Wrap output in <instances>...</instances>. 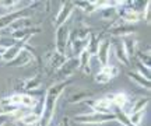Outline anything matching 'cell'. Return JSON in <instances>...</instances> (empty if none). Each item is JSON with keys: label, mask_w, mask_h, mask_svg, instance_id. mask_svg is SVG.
Returning a JSON list of instances; mask_svg holds the SVG:
<instances>
[{"label": "cell", "mask_w": 151, "mask_h": 126, "mask_svg": "<svg viewBox=\"0 0 151 126\" xmlns=\"http://www.w3.org/2000/svg\"><path fill=\"white\" fill-rule=\"evenodd\" d=\"M69 83H70V80L59 81V83H56V84H52V86L48 88V91L45 94L42 112H41V115H39V125L41 126L50 125V122H52V119H53V116H55L58 99L60 98V94L65 91V88L67 87Z\"/></svg>", "instance_id": "6da1fadb"}, {"label": "cell", "mask_w": 151, "mask_h": 126, "mask_svg": "<svg viewBox=\"0 0 151 126\" xmlns=\"http://www.w3.org/2000/svg\"><path fill=\"white\" fill-rule=\"evenodd\" d=\"M115 121L113 114H97V112H91V114H83V115H77L74 118L73 123H81V125H101V123H106V122Z\"/></svg>", "instance_id": "7a4b0ae2"}, {"label": "cell", "mask_w": 151, "mask_h": 126, "mask_svg": "<svg viewBox=\"0 0 151 126\" xmlns=\"http://www.w3.org/2000/svg\"><path fill=\"white\" fill-rule=\"evenodd\" d=\"M32 14L34 10L31 9V6H27V7H22L20 10L10 11L4 16H0V30L7 28L11 22L18 20V18H29V17H32Z\"/></svg>", "instance_id": "3957f363"}, {"label": "cell", "mask_w": 151, "mask_h": 126, "mask_svg": "<svg viewBox=\"0 0 151 126\" xmlns=\"http://www.w3.org/2000/svg\"><path fill=\"white\" fill-rule=\"evenodd\" d=\"M69 37H70V30L67 25H60L56 28V32H55V48L56 52L60 55H65L66 53V48L69 46Z\"/></svg>", "instance_id": "277c9868"}, {"label": "cell", "mask_w": 151, "mask_h": 126, "mask_svg": "<svg viewBox=\"0 0 151 126\" xmlns=\"http://www.w3.org/2000/svg\"><path fill=\"white\" fill-rule=\"evenodd\" d=\"M78 69V60H77V58H71L69 60H66L60 69L56 70L55 73V80L59 83V81H66L67 80V77H70L76 70Z\"/></svg>", "instance_id": "5b68a950"}, {"label": "cell", "mask_w": 151, "mask_h": 126, "mask_svg": "<svg viewBox=\"0 0 151 126\" xmlns=\"http://www.w3.org/2000/svg\"><path fill=\"white\" fill-rule=\"evenodd\" d=\"M42 31L41 28L38 27H29V28H22V30H17V31H13L10 34V38L16 42V44L24 45L28 42V39L31 38L35 34H39Z\"/></svg>", "instance_id": "8992f818"}, {"label": "cell", "mask_w": 151, "mask_h": 126, "mask_svg": "<svg viewBox=\"0 0 151 126\" xmlns=\"http://www.w3.org/2000/svg\"><path fill=\"white\" fill-rule=\"evenodd\" d=\"M74 9L76 7H74V4H73V1H65V3H62V7H60L59 13H58V16L55 18V25H56V28L60 27V25H65L66 21L71 17Z\"/></svg>", "instance_id": "52a82bcc"}, {"label": "cell", "mask_w": 151, "mask_h": 126, "mask_svg": "<svg viewBox=\"0 0 151 126\" xmlns=\"http://www.w3.org/2000/svg\"><path fill=\"white\" fill-rule=\"evenodd\" d=\"M101 67L102 66L109 65V58H111V39H102L99 41V46H98V52L95 55Z\"/></svg>", "instance_id": "ba28073f"}, {"label": "cell", "mask_w": 151, "mask_h": 126, "mask_svg": "<svg viewBox=\"0 0 151 126\" xmlns=\"http://www.w3.org/2000/svg\"><path fill=\"white\" fill-rule=\"evenodd\" d=\"M34 62V58L29 55V52L22 48L21 52L13 59V60L7 62V63H0V65H4V66H9V67H22V66H27L28 63Z\"/></svg>", "instance_id": "9c48e42d"}, {"label": "cell", "mask_w": 151, "mask_h": 126, "mask_svg": "<svg viewBox=\"0 0 151 126\" xmlns=\"http://www.w3.org/2000/svg\"><path fill=\"white\" fill-rule=\"evenodd\" d=\"M66 62V55H60L56 50L53 52H49L46 55V69L49 71L52 70H58L62 67V65Z\"/></svg>", "instance_id": "30bf717a"}, {"label": "cell", "mask_w": 151, "mask_h": 126, "mask_svg": "<svg viewBox=\"0 0 151 126\" xmlns=\"http://www.w3.org/2000/svg\"><path fill=\"white\" fill-rule=\"evenodd\" d=\"M111 49H112L115 58H116L122 65L129 66V58H127L126 52H124V48H123L122 41H111Z\"/></svg>", "instance_id": "8fae6325"}, {"label": "cell", "mask_w": 151, "mask_h": 126, "mask_svg": "<svg viewBox=\"0 0 151 126\" xmlns=\"http://www.w3.org/2000/svg\"><path fill=\"white\" fill-rule=\"evenodd\" d=\"M112 101L108 99L106 97L98 98L92 102V112L97 114H112Z\"/></svg>", "instance_id": "7c38bea8"}, {"label": "cell", "mask_w": 151, "mask_h": 126, "mask_svg": "<svg viewBox=\"0 0 151 126\" xmlns=\"http://www.w3.org/2000/svg\"><path fill=\"white\" fill-rule=\"evenodd\" d=\"M136 30L132 25H129V24H124V25H115V27L109 28L108 30V34L109 35H112V37H115V38H118V37H127V35H133V32H134Z\"/></svg>", "instance_id": "4fadbf2b"}, {"label": "cell", "mask_w": 151, "mask_h": 126, "mask_svg": "<svg viewBox=\"0 0 151 126\" xmlns=\"http://www.w3.org/2000/svg\"><path fill=\"white\" fill-rule=\"evenodd\" d=\"M122 44H123V48H124V52L127 58H133L136 55V50H137V39L133 37V35H127V37H123L122 38Z\"/></svg>", "instance_id": "5bb4252c"}, {"label": "cell", "mask_w": 151, "mask_h": 126, "mask_svg": "<svg viewBox=\"0 0 151 126\" xmlns=\"http://www.w3.org/2000/svg\"><path fill=\"white\" fill-rule=\"evenodd\" d=\"M92 95H94V91H91V90H86V88H83V90H78L77 93L71 94L70 98H69V104H78V102H81V101H86V99L91 98Z\"/></svg>", "instance_id": "9a60e30c"}, {"label": "cell", "mask_w": 151, "mask_h": 126, "mask_svg": "<svg viewBox=\"0 0 151 126\" xmlns=\"http://www.w3.org/2000/svg\"><path fill=\"white\" fill-rule=\"evenodd\" d=\"M39 123V114L37 112H27L21 119L16 121V125H24V126H35Z\"/></svg>", "instance_id": "2e32d148"}, {"label": "cell", "mask_w": 151, "mask_h": 126, "mask_svg": "<svg viewBox=\"0 0 151 126\" xmlns=\"http://www.w3.org/2000/svg\"><path fill=\"white\" fill-rule=\"evenodd\" d=\"M21 49H22V45H20V44H14L13 46L7 48L6 52L3 53V56H1V63H7V62L13 60V59L21 52Z\"/></svg>", "instance_id": "e0dca14e"}, {"label": "cell", "mask_w": 151, "mask_h": 126, "mask_svg": "<svg viewBox=\"0 0 151 126\" xmlns=\"http://www.w3.org/2000/svg\"><path fill=\"white\" fill-rule=\"evenodd\" d=\"M42 84V73H38L34 77L28 78L27 81L22 84V87L25 88L27 91H34V90H38Z\"/></svg>", "instance_id": "ac0fdd59"}, {"label": "cell", "mask_w": 151, "mask_h": 126, "mask_svg": "<svg viewBox=\"0 0 151 126\" xmlns=\"http://www.w3.org/2000/svg\"><path fill=\"white\" fill-rule=\"evenodd\" d=\"M127 77H129L133 83L139 84L140 87H144L147 91H150V80L144 78V77L141 76V74H139L137 71H129V73H127Z\"/></svg>", "instance_id": "d6986e66"}, {"label": "cell", "mask_w": 151, "mask_h": 126, "mask_svg": "<svg viewBox=\"0 0 151 126\" xmlns=\"http://www.w3.org/2000/svg\"><path fill=\"white\" fill-rule=\"evenodd\" d=\"M29 27H32V20H31V18H18V20H16V21L11 22L7 28L13 32V31H17V30L29 28Z\"/></svg>", "instance_id": "ffe728a7"}, {"label": "cell", "mask_w": 151, "mask_h": 126, "mask_svg": "<svg viewBox=\"0 0 151 126\" xmlns=\"http://www.w3.org/2000/svg\"><path fill=\"white\" fill-rule=\"evenodd\" d=\"M99 37H97L95 34H91L90 38H88V44H87V48L86 49L90 52L91 56H95L98 52V46H99Z\"/></svg>", "instance_id": "44dd1931"}, {"label": "cell", "mask_w": 151, "mask_h": 126, "mask_svg": "<svg viewBox=\"0 0 151 126\" xmlns=\"http://www.w3.org/2000/svg\"><path fill=\"white\" fill-rule=\"evenodd\" d=\"M148 104H150V97H148V95L137 98L136 102L133 104V107H132V109H130V114H134V112H139V111L147 109Z\"/></svg>", "instance_id": "7402d4cb"}, {"label": "cell", "mask_w": 151, "mask_h": 126, "mask_svg": "<svg viewBox=\"0 0 151 126\" xmlns=\"http://www.w3.org/2000/svg\"><path fill=\"white\" fill-rule=\"evenodd\" d=\"M77 60H78V69L80 70H84L87 67H90V63H91V55L87 49H84L80 55L77 56Z\"/></svg>", "instance_id": "603a6c76"}, {"label": "cell", "mask_w": 151, "mask_h": 126, "mask_svg": "<svg viewBox=\"0 0 151 126\" xmlns=\"http://www.w3.org/2000/svg\"><path fill=\"white\" fill-rule=\"evenodd\" d=\"M112 105L118 109H122L123 107L127 105V94L126 93H116L113 94V99H112Z\"/></svg>", "instance_id": "cb8c5ba5"}, {"label": "cell", "mask_w": 151, "mask_h": 126, "mask_svg": "<svg viewBox=\"0 0 151 126\" xmlns=\"http://www.w3.org/2000/svg\"><path fill=\"white\" fill-rule=\"evenodd\" d=\"M112 114H113V116H115V121H118L122 126H133L129 121V115H127L126 112H123L122 109L115 108V111H112Z\"/></svg>", "instance_id": "d4e9b609"}, {"label": "cell", "mask_w": 151, "mask_h": 126, "mask_svg": "<svg viewBox=\"0 0 151 126\" xmlns=\"http://www.w3.org/2000/svg\"><path fill=\"white\" fill-rule=\"evenodd\" d=\"M38 105V101L29 94H21V107L27 109H34Z\"/></svg>", "instance_id": "484cf974"}, {"label": "cell", "mask_w": 151, "mask_h": 126, "mask_svg": "<svg viewBox=\"0 0 151 126\" xmlns=\"http://www.w3.org/2000/svg\"><path fill=\"white\" fill-rule=\"evenodd\" d=\"M144 116H146V109L134 112V114H130L129 115V121L133 126H140L141 122L144 121Z\"/></svg>", "instance_id": "4316f807"}, {"label": "cell", "mask_w": 151, "mask_h": 126, "mask_svg": "<svg viewBox=\"0 0 151 126\" xmlns=\"http://www.w3.org/2000/svg\"><path fill=\"white\" fill-rule=\"evenodd\" d=\"M115 17H118V9L116 7H106L101 10V18L104 20H112Z\"/></svg>", "instance_id": "83f0119b"}, {"label": "cell", "mask_w": 151, "mask_h": 126, "mask_svg": "<svg viewBox=\"0 0 151 126\" xmlns=\"http://www.w3.org/2000/svg\"><path fill=\"white\" fill-rule=\"evenodd\" d=\"M7 101H9V105H13V107H21V94H11L7 97Z\"/></svg>", "instance_id": "f1b7e54d"}, {"label": "cell", "mask_w": 151, "mask_h": 126, "mask_svg": "<svg viewBox=\"0 0 151 126\" xmlns=\"http://www.w3.org/2000/svg\"><path fill=\"white\" fill-rule=\"evenodd\" d=\"M136 55H137V58L140 59V63L141 65H144L146 67H150V52L147 50L146 53L144 52H136Z\"/></svg>", "instance_id": "f546056e"}, {"label": "cell", "mask_w": 151, "mask_h": 126, "mask_svg": "<svg viewBox=\"0 0 151 126\" xmlns=\"http://www.w3.org/2000/svg\"><path fill=\"white\" fill-rule=\"evenodd\" d=\"M136 67H137V73L141 74V76L147 78V80H150V67H146L144 65H141L140 62H136Z\"/></svg>", "instance_id": "4dcf8cb0"}, {"label": "cell", "mask_w": 151, "mask_h": 126, "mask_svg": "<svg viewBox=\"0 0 151 126\" xmlns=\"http://www.w3.org/2000/svg\"><path fill=\"white\" fill-rule=\"evenodd\" d=\"M94 78H95V81L99 83V84H106V83H109L111 80H112V78L108 76V74H105V73H102V71H99V70L95 73Z\"/></svg>", "instance_id": "1f68e13d"}, {"label": "cell", "mask_w": 151, "mask_h": 126, "mask_svg": "<svg viewBox=\"0 0 151 126\" xmlns=\"http://www.w3.org/2000/svg\"><path fill=\"white\" fill-rule=\"evenodd\" d=\"M17 4H20V1H17V0H1V1H0V7L10 9V10H13V11H16L14 9L17 7Z\"/></svg>", "instance_id": "d6a6232c"}, {"label": "cell", "mask_w": 151, "mask_h": 126, "mask_svg": "<svg viewBox=\"0 0 151 126\" xmlns=\"http://www.w3.org/2000/svg\"><path fill=\"white\" fill-rule=\"evenodd\" d=\"M9 118L10 116H6V115H0V126H4L7 122H9Z\"/></svg>", "instance_id": "836d02e7"}, {"label": "cell", "mask_w": 151, "mask_h": 126, "mask_svg": "<svg viewBox=\"0 0 151 126\" xmlns=\"http://www.w3.org/2000/svg\"><path fill=\"white\" fill-rule=\"evenodd\" d=\"M0 63H1V56H0Z\"/></svg>", "instance_id": "e575fe53"}, {"label": "cell", "mask_w": 151, "mask_h": 126, "mask_svg": "<svg viewBox=\"0 0 151 126\" xmlns=\"http://www.w3.org/2000/svg\"><path fill=\"white\" fill-rule=\"evenodd\" d=\"M11 126H17V125H14V123H13V125H11Z\"/></svg>", "instance_id": "d590c367"}, {"label": "cell", "mask_w": 151, "mask_h": 126, "mask_svg": "<svg viewBox=\"0 0 151 126\" xmlns=\"http://www.w3.org/2000/svg\"><path fill=\"white\" fill-rule=\"evenodd\" d=\"M59 126H63V125H62V123H60V125H59Z\"/></svg>", "instance_id": "8d00e7d4"}]
</instances>
